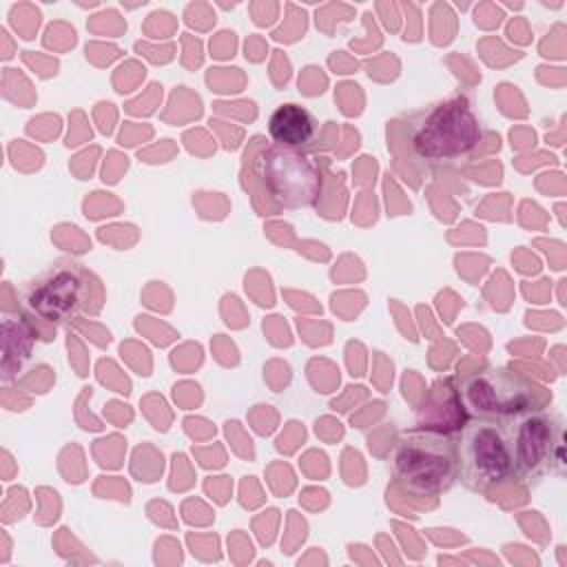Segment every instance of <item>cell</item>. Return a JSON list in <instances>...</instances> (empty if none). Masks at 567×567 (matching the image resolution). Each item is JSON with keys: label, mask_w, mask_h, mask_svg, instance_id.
Instances as JSON below:
<instances>
[{"label": "cell", "mask_w": 567, "mask_h": 567, "mask_svg": "<svg viewBox=\"0 0 567 567\" xmlns=\"http://www.w3.org/2000/svg\"><path fill=\"white\" fill-rule=\"evenodd\" d=\"M268 133L275 144L306 151L317 137V120L308 109L288 102L272 111Z\"/></svg>", "instance_id": "8"}, {"label": "cell", "mask_w": 567, "mask_h": 567, "mask_svg": "<svg viewBox=\"0 0 567 567\" xmlns=\"http://www.w3.org/2000/svg\"><path fill=\"white\" fill-rule=\"evenodd\" d=\"M392 474L403 492L436 496L456 481L454 439L436 430L405 432L392 454Z\"/></svg>", "instance_id": "2"}, {"label": "cell", "mask_w": 567, "mask_h": 567, "mask_svg": "<svg viewBox=\"0 0 567 567\" xmlns=\"http://www.w3.org/2000/svg\"><path fill=\"white\" fill-rule=\"evenodd\" d=\"M456 478L470 489L487 487L514 476V452L505 421L467 419L454 439Z\"/></svg>", "instance_id": "3"}, {"label": "cell", "mask_w": 567, "mask_h": 567, "mask_svg": "<svg viewBox=\"0 0 567 567\" xmlns=\"http://www.w3.org/2000/svg\"><path fill=\"white\" fill-rule=\"evenodd\" d=\"M483 128L467 97H447L403 117V142L414 164L425 168L467 159L481 144Z\"/></svg>", "instance_id": "1"}, {"label": "cell", "mask_w": 567, "mask_h": 567, "mask_svg": "<svg viewBox=\"0 0 567 567\" xmlns=\"http://www.w3.org/2000/svg\"><path fill=\"white\" fill-rule=\"evenodd\" d=\"M538 385L509 368H481L458 381V405L470 419L509 421L536 410Z\"/></svg>", "instance_id": "4"}, {"label": "cell", "mask_w": 567, "mask_h": 567, "mask_svg": "<svg viewBox=\"0 0 567 567\" xmlns=\"http://www.w3.org/2000/svg\"><path fill=\"white\" fill-rule=\"evenodd\" d=\"M89 299V279L80 264L60 261L31 281L24 290V306L47 321L73 319Z\"/></svg>", "instance_id": "7"}, {"label": "cell", "mask_w": 567, "mask_h": 567, "mask_svg": "<svg viewBox=\"0 0 567 567\" xmlns=\"http://www.w3.org/2000/svg\"><path fill=\"white\" fill-rule=\"evenodd\" d=\"M255 175L268 197L284 208L312 206L321 193V173L306 151L275 142L255 157Z\"/></svg>", "instance_id": "6"}, {"label": "cell", "mask_w": 567, "mask_h": 567, "mask_svg": "<svg viewBox=\"0 0 567 567\" xmlns=\"http://www.w3.org/2000/svg\"><path fill=\"white\" fill-rule=\"evenodd\" d=\"M512 452L514 476L525 483H538L545 474L565 472V423L558 414L532 410L505 421Z\"/></svg>", "instance_id": "5"}]
</instances>
